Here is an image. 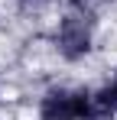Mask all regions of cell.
Returning <instances> with one entry per match:
<instances>
[{
    "label": "cell",
    "instance_id": "277c9868",
    "mask_svg": "<svg viewBox=\"0 0 117 120\" xmlns=\"http://www.w3.org/2000/svg\"><path fill=\"white\" fill-rule=\"evenodd\" d=\"M10 3L20 16H49L58 7V0H10Z\"/></svg>",
    "mask_w": 117,
    "mask_h": 120
},
{
    "label": "cell",
    "instance_id": "5b68a950",
    "mask_svg": "<svg viewBox=\"0 0 117 120\" xmlns=\"http://www.w3.org/2000/svg\"><path fill=\"white\" fill-rule=\"evenodd\" d=\"M0 104H7V78H3V71H0Z\"/></svg>",
    "mask_w": 117,
    "mask_h": 120
},
{
    "label": "cell",
    "instance_id": "3957f363",
    "mask_svg": "<svg viewBox=\"0 0 117 120\" xmlns=\"http://www.w3.org/2000/svg\"><path fill=\"white\" fill-rule=\"evenodd\" d=\"M91 94H94V107H98V114L117 117V65L111 68V71H104V75L91 84Z\"/></svg>",
    "mask_w": 117,
    "mask_h": 120
},
{
    "label": "cell",
    "instance_id": "6da1fadb",
    "mask_svg": "<svg viewBox=\"0 0 117 120\" xmlns=\"http://www.w3.org/2000/svg\"><path fill=\"white\" fill-rule=\"evenodd\" d=\"M46 49L65 68L88 65L101 49V16L58 3L46 26Z\"/></svg>",
    "mask_w": 117,
    "mask_h": 120
},
{
    "label": "cell",
    "instance_id": "7a4b0ae2",
    "mask_svg": "<svg viewBox=\"0 0 117 120\" xmlns=\"http://www.w3.org/2000/svg\"><path fill=\"white\" fill-rule=\"evenodd\" d=\"M33 120H91L98 114L91 84L85 81H46L33 98Z\"/></svg>",
    "mask_w": 117,
    "mask_h": 120
},
{
    "label": "cell",
    "instance_id": "8992f818",
    "mask_svg": "<svg viewBox=\"0 0 117 120\" xmlns=\"http://www.w3.org/2000/svg\"><path fill=\"white\" fill-rule=\"evenodd\" d=\"M0 120H3V104H0Z\"/></svg>",
    "mask_w": 117,
    "mask_h": 120
}]
</instances>
